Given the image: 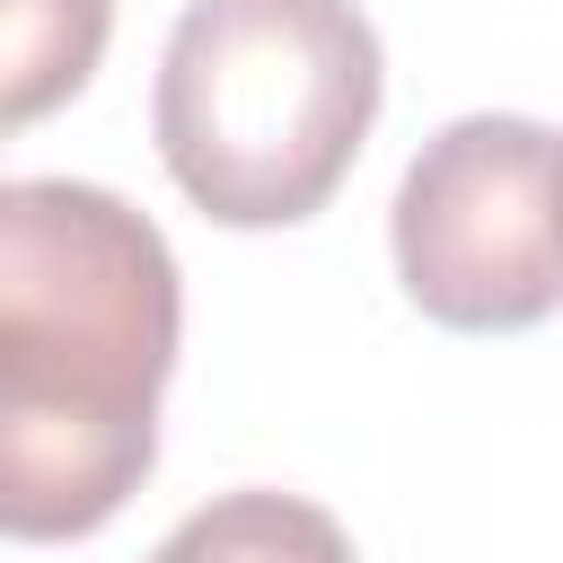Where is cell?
Wrapping results in <instances>:
<instances>
[{"label":"cell","mask_w":563,"mask_h":563,"mask_svg":"<svg viewBox=\"0 0 563 563\" xmlns=\"http://www.w3.org/2000/svg\"><path fill=\"white\" fill-rule=\"evenodd\" d=\"M106 26H114V0H0V114L9 123H35L44 106L79 97L97 53H106Z\"/></svg>","instance_id":"5"},{"label":"cell","mask_w":563,"mask_h":563,"mask_svg":"<svg viewBox=\"0 0 563 563\" xmlns=\"http://www.w3.org/2000/svg\"><path fill=\"white\" fill-rule=\"evenodd\" d=\"M563 141L528 114H457L396 185V282L449 334H519L563 308Z\"/></svg>","instance_id":"3"},{"label":"cell","mask_w":563,"mask_h":563,"mask_svg":"<svg viewBox=\"0 0 563 563\" xmlns=\"http://www.w3.org/2000/svg\"><path fill=\"white\" fill-rule=\"evenodd\" d=\"M176 255L150 211L79 176L0 185V528H106L150 457L176 369Z\"/></svg>","instance_id":"1"},{"label":"cell","mask_w":563,"mask_h":563,"mask_svg":"<svg viewBox=\"0 0 563 563\" xmlns=\"http://www.w3.org/2000/svg\"><path fill=\"white\" fill-rule=\"evenodd\" d=\"M554 211H563V158H554Z\"/></svg>","instance_id":"6"},{"label":"cell","mask_w":563,"mask_h":563,"mask_svg":"<svg viewBox=\"0 0 563 563\" xmlns=\"http://www.w3.org/2000/svg\"><path fill=\"white\" fill-rule=\"evenodd\" d=\"M150 563H352V537L334 528V510L299 501V493H220L202 510H185Z\"/></svg>","instance_id":"4"},{"label":"cell","mask_w":563,"mask_h":563,"mask_svg":"<svg viewBox=\"0 0 563 563\" xmlns=\"http://www.w3.org/2000/svg\"><path fill=\"white\" fill-rule=\"evenodd\" d=\"M378 88V26L352 0H185L150 132L202 220L290 229L352 176Z\"/></svg>","instance_id":"2"}]
</instances>
